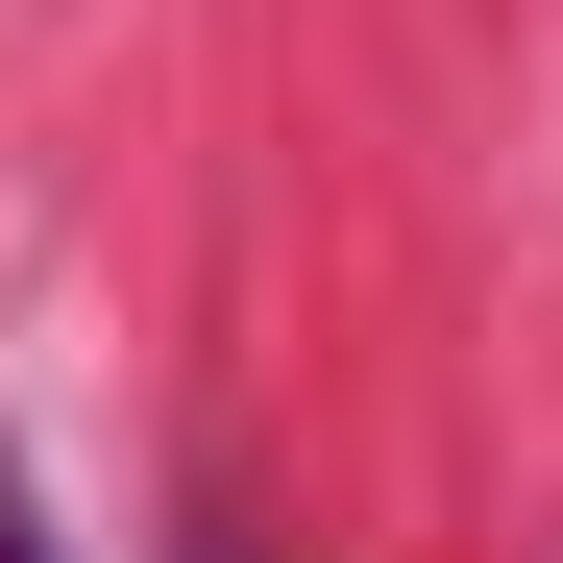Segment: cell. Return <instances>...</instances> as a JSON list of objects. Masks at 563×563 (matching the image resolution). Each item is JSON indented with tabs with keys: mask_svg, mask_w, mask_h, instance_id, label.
Segmentation results:
<instances>
[{
	"mask_svg": "<svg viewBox=\"0 0 563 563\" xmlns=\"http://www.w3.org/2000/svg\"><path fill=\"white\" fill-rule=\"evenodd\" d=\"M0 563H74V539H49V490H25V441H0Z\"/></svg>",
	"mask_w": 563,
	"mask_h": 563,
	"instance_id": "cell-1",
	"label": "cell"
},
{
	"mask_svg": "<svg viewBox=\"0 0 563 563\" xmlns=\"http://www.w3.org/2000/svg\"><path fill=\"white\" fill-rule=\"evenodd\" d=\"M172 563H269V539H245V490H197V515H172Z\"/></svg>",
	"mask_w": 563,
	"mask_h": 563,
	"instance_id": "cell-2",
	"label": "cell"
}]
</instances>
